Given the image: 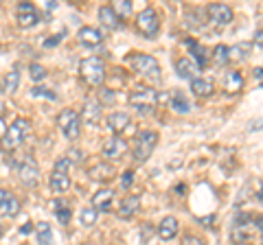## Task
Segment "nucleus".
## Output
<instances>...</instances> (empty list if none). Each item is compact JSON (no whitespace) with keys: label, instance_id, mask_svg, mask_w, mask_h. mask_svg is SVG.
Returning a JSON list of instances; mask_svg holds the SVG:
<instances>
[{"label":"nucleus","instance_id":"17","mask_svg":"<svg viewBox=\"0 0 263 245\" xmlns=\"http://www.w3.org/2000/svg\"><path fill=\"white\" fill-rule=\"evenodd\" d=\"M48 186H51L53 195H64L70 189V177L66 171H53L51 177H48Z\"/></svg>","mask_w":263,"mask_h":245},{"label":"nucleus","instance_id":"42","mask_svg":"<svg viewBox=\"0 0 263 245\" xmlns=\"http://www.w3.org/2000/svg\"><path fill=\"white\" fill-rule=\"evenodd\" d=\"M254 44H257L259 48H263V29H261V31H257V33H254Z\"/></svg>","mask_w":263,"mask_h":245},{"label":"nucleus","instance_id":"30","mask_svg":"<svg viewBox=\"0 0 263 245\" xmlns=\"http://www.w3.org/2000/svg\"><path fill=\"white\" fill-rule=\"evenodd\" d=\"M213 62H215L217 66H224V64H228V62H230V57H228V46L219 44V46L213 48Z\"/></svg>","mask_w":263,"mask_h":245},{"label":"nucleus","instance_id":"38","mask_svg":"<svg viewBox=\"0 0 263 245\" xmlns=\"http://www.w3.org/2000/svg\"><path fill=\"white\" fill-rule=\"evenodd\" d=\"M68 169H70V160L68 158H60L55 162V167H53V171H66V173H68Z\"/></svg>","mask_w":263,"mask_h":245},{"label":"nucleus","instance_id":"20","mask_svg":"<svg viewBox=\"0 0 263 245\" xmlns=\"http://www.w3.org/2000/svg\"><path fill=\"white\" fill-rule=\"evenodd\" d=\"M178 230H180L178 219L176 217H164L160 221V226H158V230H156V234H158L162 241H171V239L178 236Z\"/></svg>","mask_w":263,"mask_h":245},{"label":"nucleus","instance_id":"23","mask_svg":"<svg viewBox=\"0 0 263 245\" xmlns=\"http://www.w3.org/2000/svg\"><path fill=\"white\" fill-rule=\"evenodd\" d=\"M191 90L195 96H200V99H209V96L215 92V84H213V79H206V77H200L191 81Z\"/></svg>","mask_w":263,"mask_h":245},{"label":"nucleus","instance_id":"36","mask_svg":"<svg viewBox=\"0 0 263 245\" xmlns=\"http://www.w3.org/2000/svg\"><path fill=\"white\" fill-rule=\"evenodd\" d=\"M182 245H206V241L202 236H195V234H186L182 239Z\"/></svg>","mask_w":263,"mask_h":245},{"label":"nucleus","instance_id":"24","mask_svg":"<svg viewBox=\"0 0 263 245\" xmlns=\"http://www.w3.org/2000/svg\"><path fill=\"white\" fill-rule=\"evenodd\" d=\"M243 88V75L239 70H230L224 75V90L228 94H237Z\"/></svg>","mask_w":263,"mask_h":245},{"label":"nucleus","instance_id":"16","mask_svg":"<svg viewBox=\"0 0 263 245\" xmlns=\"http://www.w3.org/2000/svg\"><path fill=\"white\" fill-rule=\"evenodd\" d=\"M99 20H101V24L105 29H110V31H117L123 27V20L119 18L117 13H114L112 9V5H103V7H99Z\"/></svg>","mask_w":263,"mask_h":245},{"label":"nucleus","instance_id":"6","mask_svg":"<svg viewBox=\"0 0 263 245\" xmlns=\"http://www.w3.org/2000/svg\"><path fill=\"white\" fill-rule=\"evenodd\" d=\"M57 127L62 129V134L68 140H77L79 138V127H81V114L72 108H66L57 116Z\"/></svg>","mask_w":263,"mask_h":245},{"label":"nucleus","instance_id":"48","mask_svg":"<svg viewBox=\"0 0 263 245\" xmlns=\"http://www.w3.org/2000/svg\"><path fill=\"white\" fill-rule=\"evenodd\" d=\"M0 236H3V226H0Z\"/></svg>","mask_w":263,"mask_h":245},{"label":"nucleus","instance_id":"27","mask_svg":"<svg viewBox=\"0 0 263 245\" xmlns=\"http://www.w3.org/2000/svg\"><path fill=\"white\" fill-rule=\"evenodd\" d=\"M169 103H171V108H174L178 114H186L189 110H191V103H189V99L184 96L182 90H174L169 96Z\"/></svg>","mask_w":263,"mask_h":245},{"label":"nucleus","instance_id":"35","mask_svg":"<svg viewBox=\"0 0 263 245\" xmlns=\"http://www.w3.org/2000/svg\"><path fill=\"white\" fill-rule=\"evenodd\" d=\"M55 215H57V219H60V223H64V226L70 221V208H68V206H62V208L57 206Z\"/></svg>","mask_w":263,"mask_h":245},{"label":"nucleus","instance_id":"39","mask_svg":"<svg viewBox=\"0 0 263 245\" xmlns=\"http://www.w3.org/2000/svg\"><path fill=\"white\" fill-rule=\"evenodd\" d=\"M62 39H64V35H62V33H60V35H53L51 39H46V42H44V48H53V46L60 44Z\"/></svg>","mask_w":263,"mask_h":245},{"label":"nucleus","instance_id":"10","mask_svg":"<svg viewBox=\"0 0 263 245\" xmlns=\"http://www.w3.org/2000/svg\"><path fill=\"white\" fill-rule=\"evenodd\" d=\"M18 175H20L22 184L27 186V189H33V186H37V182H40V169H37L35 160H33L31 156H29V158H24V160L20 162Z\"/></svg>","mask_w":263,"mask_h":245},{"label":"nucleus","instance_id":"32","mask_svg":"<svg viewBox=\"0 0 263 245\" xmlns=\"http://www.w3.org/2000/svg\"><path fill=\"white\" fill-rule=\"evenodd\" d=\"M97 217H99V212L95 208H84V210L79 212V219H81V223H84V226L97 223Z\"/></svg>","mask_w":263,"mask_h":245},{"label":"nucleus","instance_id":"28","mask_svg":"<svg viewBox=\"0 0 263 245\" xmlns=\"http://www.w3.org/2000/svg\"><path fill=\"white\" fill-rule=\"evenodd\" d=\"M35 232H37L40 245H53V230H51V226L48 223H40Z\"/></svg>","mask_w":263,"mask_h":245},{"label":"nucleus","instance_id":"22","mask_svg":"<svg viewBox=\"0 0 263 245\" xmlns=\"http://www.w3.org/2000/svg\"><path fill=\"white\" fill-rule=\"evenodd\" d=\"M112 199H114V191L110 189H101L92 195V208L97 212H108L112 206Z\"/></svg>","mask_w":263,"mask_h":245},{"label":"nucleus","instance_id":"1","mask_svg":"<svg viewBox=\"0 0 263 245\" xmlns=\"http://www.w3.org/2000/svg\"><path fill=\"white\" fill-rule=\"evenodd\" d=\"M127 66L134 70L136 75L149 79V81H154V84H158V81H160V64L152 55H147V53H132L127 57Z\"/></svg>","mask_w":263,"mask_h":245},{"label":"nucleus","instance_id":"40","mask_svg":"<svg viewBox=\"0 0 263 245\" xmlns=\"http://www.w3.org/2000/svg\"><path fill=\"white\" fill-rule=\"evenodd\" d=\"M141 230H143V243H147V236L154 234V228H152V223H143Z\"/></svg>","mask_w":263,"mask_h":245},{"label":"nucleus","instance_id":"13","mask_svg":"<svg viewBox=\"0 0 263 245\" xmlns=\"http://www.w3.org/2000/svg\"><path fill=\"white\" fill-rule=\"evenodd\" d=\"M176 72H178V77H182V79H200V66L191 59V57H180V59L176 62Z\"/></svg>","mask_w":263,"mask_h":245},{"label":"nucleus","instance_id":"46","mask_svg":"<svg viewBox=\"0 0 263 245\" xmlns=\"http://www.w3.org/2000/svg\"><path fill=\"white\" fill-rule=\"evenodd\" d=\"M259 199H261V201H263V189H261V191H259Z\"/></svg>","mask_w":263,"mask_h":245},{"label":"nucleus","instance_id":"44","mask_svg":"<svg viewBox=\"0 0 263 245\" xmlns=\"http://www.w3.org/2000/svg\"><path fill=\"white\" fill-rule=\"evenodd\" d=\"M5 134H7V122H5V118L0 116V140L5 138Z\"/></svg>","mask_w":263,"mask_h":245},{"label":"nucleus","instance_id":"37","mask_svg":"<svg viewBox=\"0 0 263 245\" xmlns=\"http://www.w3.org/2000/svg\"><path fill=\"white\" fill-rule=\"evenodd\" d=\"M132 184H134V171H125V173H123V179H121V186L123 189H129Z\"/></svg>","mask_w":263,"mask_h":245},{"label":"nucleus","instance_id":"47","mask_svg":"<svg viewBox=\"0 0 263 245\" xmlns=\"http://www.w3.org/2000/svg\"><path fill=\"white\" fill-rule=\"evenodd\" d=\"M3 51H5V48H3V44H0V55H3Z\"/></svg>","mask_w":263,"mask_h":245},{"label":"nucleus","instance_id":"14","mask_svg":"<svg viewBox=\"0 0 263 245\" xmlns=\"http://www.w3.org/2000/svg\"><path fill=\"white\" fill-rule=\"evenodd\" d=\"M20 212V201L9 191L0 189V217H15Z\"/></svg>","mask_w":263,"mask_h":245},{"label":"nucleus","instance_id":"7","mask_svg":"<svg viewBox=\"0 0 263 245\" xmlns=\"http://www.w3.org/2000/svg\"><path fill=\"white\" fill-rule=\"evenodd\" d=\"M136 31L145 37H156L160 31V18L158 13H156V9H152V7H145V9L136 15Z\"/></svg>","mask_w":263,"mask_h":245},{"label":"nucleus","instance_id":"45","mask_svg":"<svg viewBox=\"0 0 263 245\" xmlns=\"http://www.w3.org/2000/svg\"><path fill=\"white\" fill-rule=\"evenodd\" d=\"M254 77H257V79H263V68H257V70H254Z\"/></svg>","mask_w":263,"mask_h":245},{"label":"nucleus","instance_id":"5","mask_svg":"<svg viewBox=\"0 0 263 245\" xmlns=\"http://www.w3.org/2000/svg\"><path fill=\"white\" fill-rule=\"evenodd\" d=\"M158 101H160V94L154 88H136L129 94V105L138 112H152L158 105Z\"/></svg>","mask_w":263,"mask_h":245},{"label":"nucleus","instance_id":"19","mask_svg":"<svg viewBox=\"0 0 263 245\" xmlns=\"http://www.w3.org/2000/svg\"><path fill=\"white\" fill-rule=\"evenodd\" d=\"M88 175L97 179V182H110V179H114V167L110 165V162H97L95 167L88 169Z\"/></svg>","mask_w":263,"mask_h":245},{"label":"nucleus","instance_id":"41","mask_svg":"<svg viewBox=\"0 0 263 245\" xmlns=\"http://www.w3.org/2000/svg\"><path fill=\"white\" fill-rule=\"evenodd\" d=\"M48 96V99H55V94L53 92H46V90L44 88H33V96Z\"/></svg>","mask_w":263,"mask_h":245},{"label":"nucleus","instance_id":"3","mask_svg":"<svg viewBox=\"0 0 263 245\" xmlns=\"http://www.w3.org/2000/svg\"><path fill=\"white\" fill-rule=\"evenodd\" d=\"M156 145H158V134H156L154 129H143V132H138L136 138H134L132 153H134V158L138 162H147L149 156L154 153Z\"/></svg>","mask_w":263,"mask_h":245},{"label":"nucleus","instance_id":"43","mask_svg":"<svg viewBox=\"0 0 263 245\" xmlns=\"http://www.w3.org/2000/svg\"><path fill=\"white\" fill-rule=\"evenodd\" d=\"M20 232H22V234H31V232H33V223H31V221H27V223H24V226L20 228Z\"/></svg>","mask_w":263,"mask_h":245},{"label":"nucleus","instance_id":"2","mask_svg":"<svg viewBox=\"0 0 263 245\" xmlns=\"http://www.w3.org/2000/svg\"><path fill=\"white\" fill-rule=\"evenodd\" d=\"M79 77L88 88H99L105 81V62L101 57H86L79 64Z\"/></svg>","mask_w":263,"mask_h":245},{"label":"nucleus","instance_id":"25","mask_svg":"<svg viewBox=\"0 0 263 245\" xmlns=\"http://www.w3.org/2000/svg\"><path fill=\"white\" fill-rule=\"evenodd\" d=\"M99 118H101V103L95 101V99H88L84 110H81V120L95 125V122H99Z\"/></svg>","mask_w":263,"mask_h":245},{"label":"nucleus","instance_id":"12","mask_svg":"<svg viewBox=\"0 0 263 245\" xmlns=\"http://www.w3.org/2000/svg\"><path fill=\"white\" fill-rule=\"evenodd\" d=\"M127 153V142L123 140L121 136H112V138H108V140L103 142V156L108 158V160H121L123 156Z\"/></svg>","mask_w":263,"mask_h":245},{"label":"nucleus","instance_id":"31","mask_svg":"<svg viewBox=\"0 0 263 245\" xmlns=\"http://www.w3.org/2000/svg\"><path fill=\"white\" fill-rule=\"evenodd\" d=\"M18 84H20V72H18V68H13L5 79V90L9 94H13L15 90H18Z\"/></svg>","mask_w":263,"mask_h":245},{"label":"nucleus","instance_id":"15","mask_svg":"<svg viewBox=\"0 0 263 245\" xmlns=\"http://www.w3.org/2000/svg\"><path fill=\"white\" fill-rule=\"evenodd\" d=\"M105 122H108V127H110V132L114 136H121L125 129L132 125V120H129V114L125 112H112L108 118H105Z\"/></svg>","mask_w":263,"mask_h":245},{"label":"nucleus","instance_id":"9","mask_svg":"<svg viewBox=\"0 0 263 245\" xmlns=\"http://www.w3.org/2000/svg\"><path fill=\"white\" fill-rule=\"evenodd\" d=\"M206 15L213 24H217V27H226L235 20V13L230 9L228 5H221V3H213L206 7Z\"/></svg>","mask_w":263,"mask_h":245},{"label":"nucleus","instance_id":"21","mask_svg":"<svg viewBox=\"0 0 263 245\" xmlns=\"http://www.w3.org/2000/svg\"><path fill=\"white\" fill-rule=\"evenodd\" d=\"M77 37H79V42L84 46H99L103 42V33L97 27H81Z\"/></svg>","mask_w":263,"mask_h":245},{"label":"nucleus","instance_id":"11","mask_svg":"<svg viewBox=\"0 0 263 245\" xmlns=\"http://www.w3.org/2000/svg\"><path fill=\"white\" fill-rule=\"evenodd\" d=\"M15 20H18L22 29H31L40 22V13L31 3H20L18 9H15Z\"/></svg>","mask_w":263,"mask_h":245},{"label":"nucleus","instance_id":"34","mask_svg":"<svg viewBox=\"0 0 263 245\" xmlns=\"http://www.w3.org/2000/svg\"><path fill=\"white\" fill-rule=\"evenodd\" d=\"M250 51V46L248 44H239V46H233V48H228V57L230 59H243V53H248Z\"/></svg>","mask_w":263,"mask_h":245},{"label":"nucleus","instance_id":"8","mask_svg":"<svg viewBox=\"0 0 263 245\" xmlns=\"http://www.w3.org/2000/svg\"><path fill=\"white\" fill-rule=\"evenodd\" d=\"M254 226H257V221L243 215L233 230V245H254L257 243V236H254L257 230H254Z\"/></svg>","mask_w":263,"mask_h":245},{"label":"nucleus","instance_id":"18","mask_svg":"<svg viewBox=\"0 0 263 245\" xmlns=\"http://www.w3.org/2000/svg\"><path fill=\"white\" fill-rule=\"evenodd\" d=\"M138 208H141V197H138V195H125L119 203V217L121 219L134 217L138 212Z\"/></svg>","mask_w":263,"mask_h":245},{"label":"nucleus","instance_id":"33","mask_svg":"<svg viewBox=\"0 0 263 245\" xmlns=\"http://www.w3.org/2000/svg\"><path fill=\"white\" fill-rule=\"evenodd\" d=\"M29 72H31V79H33V81H42V79L46 77L44 66H42V64H37V62H33V64H31V66H29Z\"/></svg>","mask_w":263,"mask_h":245},{"label":"nucleus","instance_id":"29","mask_svg":"<svg viewBox=\"0 0 263 245\" xmlns=\"http://www.w3.org/2000/svg\"><path fill=\"white\" fill-rule=\"evenodd\" d=\"M112 9H114V13H117L121 20H125V18H129V15H132V3H129V0H117V3L112 5Z\"/></svg>","mask_w":263,"mask_h":245},{"label":"nucleus","instance_id":"26","mask_svg":"<svg viewBox=\"0 0 263 245\" xmlns=\"http://www.w3.org/2000/svg\"><path fill=\"white\" fill-rule=\"evenodd\" d=\"M186 48H189V55H191V59L197 64V66H204V64L209 62V55H206V48H204L200 42H195V39H186Z\"/></svg>","mask_w":263,"mask_h":245},{"label":"nucleus","instance_id":"4","mask_svg":"<svg viewBox=\"0 0 263 245\" xmlns=\"http://www.w3.org/2000/svg\"><path fill=\"white\" fill-rule=\"evenodd\" d=\"M27 134H29V120L27 118H15L9 125V129H7L5 138H3V149L5 151H15L24 142Z\"/></svg>","mask_w":263,"mask_h":245}]
</instances>
